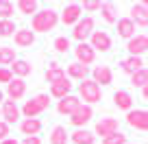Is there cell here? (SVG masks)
<instances>
[{"label": "cell", "instance_id": "obj_1", "mask_svg": "<svg viewBox=\"0 0 148 144\" xmlns=\"http://www.w3.org/2000/svg\"><path fill=\"white\" fill-rule=\"evenodd\" d=\"M57 22H59V15L55 9H42L33 15L31 26H33V33H48L57 26Z\"/></svg>", "mask_w": 148, "mask_h": 144}, {"label": "cell", "instance_id": "obj_2", "mask_svg": "<svg viewBox=\"0 0 148 144\" xmlns=\"http://www.w3.org/2000/svg\"><path fill=\"white\" fill-rule=\"evenodd\" d=\"M48 107H50V96H48V94H37L31 101L24 103V107L20 112L24 114V118H37L42 112H46Z\"/></svg>", "mask_w": 148, "mask_h": 144}, {"label": "cell", "instance_id": "obj_3", "mask_svg": "<svg viewBox=\"0 0 148 144\" xmlns=\"http://www.w3.org/2000/svg\"><path fill=\"white\" fill-rule=\"evenodd\" d=\"M79 94H81V101H83V105H94V103H98V101L102 98L100 85H96L92 79L81 81V85H79Z\"/></svg>", "mask_w": 148, "mask_h": 144}, {"label": "cell", "instance_id": "obj_4", "mask_svg": "<svg viewBox=\"0 0 148 144\" xmlns=\"http://www.w3.org/2000/svg\"><path fill=\"white\" fill-rule=\"evenodd\" d=\"M94 28H96V24H94V18H81L79 22L74 24V31H72V37L76 39L79 44H83V42H87L89 37H92V33H94Z\"/></svg>", "mask_w": 148, "mask_h": 144}, {"label": "cell", "instance_id": "obj_5", "mask_svg": "<svg viewBox=\"0 0 148 144\" xmlns=\"http://www.w3.org/2000/svg\"><path fill=\"white\" fill-rule=\"evenodd\" d=\"M126 125L137 131H148V112L146 109H131L126 114Z\"/></svg>", "mask_w": 148, "mask_h": 144}, {"label": "cell", "instance_id": "obj_6", "mask_svg": "<svg viewBox=\"0 0 148 144\" xmlns=\"http://www.w3.org/2000/svg\"><path fill=\"white\" fill-rule=\"evenodd\" d=\"M126 50H129V57H142L148 50V35H135V37H131L129 44H126Z\"/></svg>", "mask_w": 148, "mask_h": 144}, {"label": "cell", "instance_id": "obj_7", "mask_svg": "<svg viewBox=\"0 0 148 144\" xmlns=\"http://www.w3.org/2000/svg\"><path fill=\"white\" fill-rule=\"evenodd\" d=\"M74 55H76V63H81V65H89V63H94V59H96V50H94L87 42L76 44Z\"/></svg>", "mask_w": 148, "mask_h": 144}, {"label": "cell", "instance_id": "obj_8", "mask_svg": "<svg viewBox=\"0 0 148 144\" xmlns=\"http://www.w3.org/2000/svg\"><path fill=\"white\" fill-rule=\"evenodd\" d=\"M81 105H83V103H81V98H79V96H72V94H70V96L61 98V101L57 103V112H59L61 116H72V114L76 112Z\"/></svg>", "mask_w": 148, "mask_h": 144}, {"label": "cell", "instance_id": "obj_9", "mask_svg": "<svg viewBox=\"0 0 148 144\" xmlns=\"http://www.w3.org/2000/svg\"><path fill=\"white\" fill-rule=\"evenodd\" d=\"M20 116H22V112H20V107L15 105L13 101H5V103H2V109H0V118H5L7 125H15V122L20 120Z\"/></svg>", "mask_w": 148, "mask_h": 144}, {"label": "cell", "instance_id": "obj_10", "mask_svg": "<svg viewBox=\"0 0 148 144\" xmlns=\"http://www.w3.org/2000/svg\"><path fill=\"white\" fill-rule=\"evenodd\" d=\"M81 13H83V7H81L79 2H72V5H68L63 9V13H61V22H63L65 26H74V24L81 20Z\"/></svg>", "mask_w": 148, "mask_h": 144}, {"label": "cell", "instance_id": "obj_11", "mask_svg": "<svg viewBox=\"0 0 148 144\" xmlns=\"http://www.w3.org/2000/svg\"><path fill=\"white\" fill-rule=\"evenodd\" d=\"M92 118H94V109H92V105H81L79 109H76V112L70 116V122H72L74 127H79V129H81V127L87 125Z\"/></svg>", "mask_w": 148, "mask_h": 144}, {"label": "cell", "instance_id": "obj_12", "mask_svg": "<svg viewBox=\"0 0 148 144\" xmlns=\"http://www.w3.org/2000/svg\"><path fill=\"white\" fill-rule=\"evenodd\" d=\"M94 131L105 140V138H109V135L118 133V120L116 118H100V120L96 122V129Z\"/></svg>", "mask_w": 148, "mask_h": 144}, {"label": "cell", "instance_id": "obj_13", "mask_svg": "<svg viewBox=\"0 0 148 144\" xmlns=\"http://www.w3.org/2000/svg\"><path fill=\"white\" fill-rule=\"evenodd\" d=\"M89 46L94 50H100V52H107L111 48V37L107 35L105 31H94L92 37H89Z\"/></svg>", "mask_w": 148, "mask_h": 144}, {"label": "cell", "instance_id": "obj_14", "mask_svg": "<svg viewBox=\"0 0 148 144\" xmlns=\"http://www.w3.org/2000/svg\"><path fill=\"white\" fill-rule=\"evenodd\" d=\"M26 94V81L24 79H15L13 76V81H11L9 85H7V96H9V101H20V98Z\"/></svg>", "mask_w": 148, "mask_h": 144}, {"label": "cell", "instance_id": "obj_15", "mask_svg": "<svg viewBox=\"0 0 148 144\" xmlns=\"http://www.w3.org/2000/svg\"><path fill=\"white\" fill-rule=\"evenodd\" d=\"M92 81L96 85H109L111 81H113V72H111L109 65H98L92 72Z\"/></svg>", "mask_w": 148, "mask_h": 144}, {"label": "cell", "instance_id": "obj_16", "mask_svg": "<svg viewBox=\"0 0 148 144\" xmlns=\"http://www.w3.org/2000/svg\"><path fill=\"white\" fill-rule=\"evenodd\" d=\"M42 120L39 118H24L22 122H20V131H22L26 138H31V135H39V131H42Z\"/></svg>", "mask_w": 148, "mask_h": 144}, {"label": "cell", "instance_id": "obj_17", "mask_svg": "<svg viewBox=\"0 0 148 144\" xmlns=\"http://www.w3.org/2000/svg\"><path fill=\"white\" fill-rule=\"evenodd\" d=\"M131 20H133L135 26H148V9L139 2V5H133L131 7Z\"/></svg>", "mask_w": 148, "mask_h": 144}, {"label": "cell", "instance_id": "obj_18", "mask_svg": "<svg viewBox=\"0 0 148 144\" xmlns=\"http://www.w3.org/2000/svg\"><path fill=\"white\" fill-rule=\"evenodd\" d=\"M13 42H15V46H20V48L33 46V42H35V33H33L31 28H18L15 35H13Z\"/></svg>", "mask_w": 148, "mask_h": 144}, {"label": "cell", "instance_id": "obj_19", "mask_svg": "<svg viewBox=\"0 0 148 144\" xmlns=\"http://www.w3.org/2000/svg\"><path fill=\"white\" fill-rule=\"evenodd\" d=\"M87 74H89V68L87 65H81V63H70L68 68H65V76L68 79H76V81H85L87 79Z\"/></svg>", "mask_w": 148, "mask_h": 144}, {"label": "cell", "instance_id": "obj_20", "mask_svg": "<svg viewBox=\"0 0 148 144\" xmlns=\"http://www.w3.org/2000/svg\"><path fill=\"white\" fill-rule=\"evenodd\" d=\"M113 103H116L118 109H124V112H131L133 109V96H131L126 90H118L113 94Z\"/></svg>", "mask_w": 148, "mask_h": 144}, {"label": "cell", "instance_id": "obj_21", "mask_svg": "<svg viewBox=\"0 0 148 144\" xmlns=\"http://www.w3.org/2000/svg\"><path fill=\"white\" fill-rule=\"evenodd\" d=\"M122 72L124 74H131L133 76L135 72H139V70L144 68V61H142V57H126V59H122Z\"/></svg>", "mask_w": 148, "mask_h": 144}, {"label": "cell", "instance_id": "obj_22", "mask_svg": "<svg viewBox=\"0 0 148 144\" xmlns=\"http://www.w3.org/2000/svg\"><path fill=\"white\" fill-rule=\"evenodd\" d=\"M33 72V65L28 63V61L24 59H15L13 63H11V74L15 76V79H24V76H28Z\"/></svg>", "mask_w": 148, "mask_h": 144}, {"label": "cell", "instance_id": "obj_23", "mask_svg": "<svg viewBox=\"0 0 148 144\" xmlns=\"http://www.w3.org/2000/svg\"><path fill=\"white\" fill-rule=\"evenodd\" d=\"M116 24H118V35L120 37H124V39L135 37V24H133L131 18H120Z\"/></svg>", "mask_w": 148, "mask_h": 144}, {"label": "cell", "instance_id": "obj_24", "mask_svg": "<svg viewBox=\"0 0 148 144\" xmlns=\"http://www.w3.org/2000/svg\"><path fill=\"white\" fill-rule=\"evenodd\" d=\"M70 92H72V83H70V79H63V81H59V83H55V85H50V96H55V98H65V96H70Z\"/></svg>", "mask_w": 148, "mask_h": 144}, {"label": "cell", "instance_id": "obj_25", "mask_svg": "<svg viewBox=\"0 0 148 144\" xmlns=\"http://www.w3.org/2000/svg\"><path fill=\"white\" fill-rule=\"evenodd\" d=\"M63 79H68V76H65V70L61 68L59 63H52V65H48V68H46V81L50 85L59 83V81H63Z\"/></svg>", "mask_w": 148, "mask_h": 144}, {"label": "cell", "instance_id": "obj_26", "mask_svg": "<svg viewBox=\"0 0 148 144\" xmlns=\"http://www.w3.org/2000/svg\"><path fill=\"white\" fill-rule=\"evenodd\" d=\"M72 142L74 144H94L96 142V135L87 129H76L72 133Z\"/></svg>", "mask_w": 148, "mask_h": 144}, {"label": "cell", "instance_id": "obj_27", "mask_svg": "<svg viewBox=\"0 0 148 144\" xmlns=\"http://www.w3.org/2000/svg\"><path fill=\"white\" fill-rule=\"evenodd\" d=\"M100 13H102V20L107 24H116L118 22V13H116V7L111 2H102L100 5Z\"/></svg>", "mask_w": 148, "mask_h": 144}, {"label": "cell", "instance_id": "obj_28", "mask_svg": "<svg viewBox=\"0 0 148 144\" xmlns=\"http://www.w3.org/2000/svg\"><path fill=\"white\" fill-rule=\"evenodd\" d=\"M50 144H68V131H65V127L57 125L50 131Z\"/></svg>", "mask_w": 148, "mask_h": 144}, {"label": "cell", "instance_id": "obj_29", "mask_svg": "<svg viewBox=\"0 0 148 144\" xmlns=\"http://www.w3.org/2000/svg\"><path fill=\"white\" fill-rule=\"evenodd\" d=\"M15 61V48L11 46H0V65H11Z\"/></svg>", "mask_w": 148, "mask_h": 144}, {"label": "cell", "instance_id": "obj_30", "mask_svg": "<svg viewBox=\"0 0 148 144\" xmlns=\"http://www.w3.org/2000/svg\"><path fill=\"white\" fill-rule=\"evenodd\" d=\"M15 7H18V11H20V13H24V15H35L37 13V2H35V0H18V5H15Z\"/></svg>", "mask_w": 148, "mask_h": 144}, {"label": "cell", "instance_id": "obj_31", "mask_svg": "<svg viewBox=\"0 0 148 144\" xmlns=\"http://www.w3.org/2000/svg\"><path fill=\"white\" fill-rule=\"evenodd\" d=\"M15 24L13 20H0V37H13L15 35Z\"/></svg>", "mask_w": 148, "mask_h": 144}, {"label": "cell", "instance_id": "obj_32", "mask_svg": "<svg viewBox=\"0 0 148 144\" xmlns=\"http://www.w3.org/2000/svg\"><path fill=\"white\" fill-rule=\"evenodd\" d=\"M13 2H9V0H0V20H11V15H13Z\"/></svg>", "mask_w": 148, "mask_h": 144}, {"label": "cell", "instance_id": "obj_33", "mask_svg": "<svg viewBox=\"0 0 148 144\" xmlns=\"http://www.w3.org/2000/svg\"><path fill=\"white\" fill-rule=\"evenodd\" d=\"M131 83L137 85V88H144V85L148 83V70H146V68H142L139 72H135V74L131 76Z\"/></svg>", "mask_w": 148, "mask_h": 144}, {"label": "cell", "instance_id": "obj_34", "mask_svg": "<svg viewBox=\"0 0 148 144\" xmlns=\"http://www.w3.org/2000/svg\"><path fill=\"white\" fill-rule=\"evenodd\" d=\"M55 50H57V52H68V50H70V39L63 37V35H61V37H57V39H55Z\"/></svg>", "mask_w": 148, "mask_h": 144}, {"label": "cell", "instance_id": "obj_35", "mask_svg": "<svg viewBox=\"0 0 148 144\" xmlns=\"http://www.w3.org/2000/svg\"><path fill=\"white\" fill-rule=\"evenodd\" d=\"M102 144H126V135H122L120 131H118V133L105 138V140H102Z\"/></svg>", "mask_w": 148, "mask_h": 144}, {"label": "cell", "instance_id": "obj_36", "mask_svg": "<svg viewBox=\"0 0 148 144\" xmlns=\"http://www.w3.org/2000/svg\"><path fill=\"white\" fill-rule=\"evenodd\" d=\"M11 81H13L11 70H9V68H0V83H7V85H9Z\"/></svg>", "mask_w": 148, "mask_h": 144}, {"label": "cell", "instance_id": "obj_37", "mask_svg": "<svg viewBox=\"0 0 148 144\" xmlns=\"http://www.w3.org/2000/svg\"><path fill=\"white\" fill-rule=\"evenodd\" d=\"M7 138H9V125H7L5 120H0V142L7 140Z\"/></svg>", "mask_w": 148, "mask_h": 144}, {"label": "cell", "instance_id": "obj_38", "mask_svg": "<svg viewBox=\"0 0 148 144\" xmlns=\"http://www.w3.org/2000/svg\"><path fill=\"white\" fill-rule=\"evenodd\" d=\"M100 5L102 2H92L89 0V2H83V9L85 11H100Z\"/></svg>", "mask_w": 148, "mask_h": 144}, {"label": "cell", "instance_id": "obj_39", "mask_svg": "<svg viewBox=\"0 0 148 144\" xmlns=\"http://www.w3.org/2000/svg\"><path fill=\"white\" fill-rule=\"evenodd\" d=\"M20 144H42V138L39 135H31V138H24Z\"/></svg>", "mask_w": 148, "mask_h": 144}, {"label": "cell", "instance_id": "obj_40", "mask_svg": "<svg viewBox=\"0 0 148 144\" xmlns=\"http://www.w3.org/2000/svg\"><path fill=\"white\" fill-rule=\"evenodd\" d=\"M0 144H20V142H18V140H13V138H7V140H2Z\"/></svg>", "mask_w": 148, "mask_h": 144}, {"label": "cell", "instance_id": "obj_41", "mask_svg": "<svg viewBox=\"0 0 148 144\" xmlns=\"http://www.w3.org/2000/svg\"><path fill=\"white\" fill-rule=\"evenodd\" d=\"M142 96H144V98H146V101H148V83H146V85H144V88H142Z\"/></svg>", "mask_w": 148, "mask_h": 144}, {"label": "cell", "instance_id": "obj_42", "mask_svg": "<svg viewBox=\"0 0 148 144\" xmlns=\"http://www.w3.org/2000/svg\"><path fill=\"white\" fill-rule=\"evenodd\" d=\"M0 103H5V94H2V90H0Z\"/></svg>", "mask_w": 148, "mask_h": 144}, {"label": "cell", "instance_id": "obj_43", "mask_svg": "<svg viewBox=\"0 0 148 144\" xmlns=\"http://www.w3.org/2000/svg\"><path fill=\"white\" fill-rule=\"evenodd\" d=\"M142 5H144V7H146V9H148V0H144V2H142Z\"/></svg>", "mask_w": 148, "mask_h": 144}, {"label": "cell", "instance_id": "obj_44", "mask_svg": "<svg viewBox=\"0 0 148 144\" xmlns=\"http://www.w3.org/2000/svg\"><path fill=\"white\" fill-rule=\"evenodd\" d=\"M126 144H129V142H126Z\"/></svg>", "mask_w": 148, "mask_h": 144}, {"label": "cell", "instance_id": "obj_45", "mask_svg": "<svg viewBox=\"0 0 148 144\" xmlns=\"http://www.w3.org/2000/svg\"><path fill=\"white\" fill-rule=\"evenodd\" d=\"M146 112H148V109H146Z\"/></svg>", "mask_w": 148, "mask_h": 144}]
</instances>
